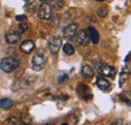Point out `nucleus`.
Wrapping results in <instances>:
<instances>
[{"instance_id":"nucleus-22","label":"nucleus","mask_w":131,"mask_h":125,"mask_svg":"<svg viewBox=\"0 0 131 125\" xmlns=\"http://www.w3.org/2000/svg\"><path fill=\"white\" fill-rule=\"evenodd\" d=\"M122 123H123V122H122L121 120H119V121L117 120V121H115V122H113V124H122Z\"/></svg>"},{"instance_id":"nucleus-4","label":"nucleus","mask_w":131,"mask_h":125,"mask_svg":"<svg viewBox=\"0 0 131 125\" xmlns=\"http://www.w3.org/2000/svg\"><path fill=\"white\" fill-rule=\"evenodd\" d=\"M49 49L51 51V54H57L60 48L62 47V38L58 35H53L49 38Z\"/></svg>"},{"instance_id":"nucleus-10","label":"nucleus","mask_w":131,"mask_h":125,"mask_svg":"<svg viewBox=\"0 0 131 125\" xmlns=\"http://www.w3.org/2000/svg\"><path fill=\"white\" fill-rule=\"evenodd\" d=\"M77 93L79 94L82 98H84V99H88L87 95H89V96H91V97H92L91 92H90V89H89L87 86L82 85V84L78 86V88H77Z\"/></svg>"},{"instance_id":"nucleus-17","label":"nucleus","mask_w":131,"mask_h":125,"mask_svg":"<svg viewBox=\"0 0 131 125\" xmlns=\"http://www.w3.org/2000/svg\"><path fill=\"white\" fill-rule=\"evenodd\" d=\"M99 17H106L108 14V9L106 7H100L97 11Z\"/></svg>"},{"instance_id":"nucleus-24","label":"nucleus","mask_w":131,"mask_h":125,"mask_svg":"<svg viewBox=\"0 0 131 125\" xmlns=\"http://www.w3.org/2000/svg\"><path fill=\"white\" fill-rule=\"evenodd\" d=\"M97 1H104V0H97Z\"/></svg>"},{"instance_id":"nucleus-14","label":"nucleus","mask_w":131,"mask_h":125,"mask_svg":"<svg viewBox=\"0 0 131 125\" xmlns=\"http://www.w3.org/2000/svg\"><path fill=\"white\" fill-rule=\"evenodd\" d=\"M13 106V101L9 98H5V99H1L0 100V107L3 109H9Z\"/></svg>"},{"instance_id":"nucleus-9","label":"nucleus","mask_w":131,"mask_h":125,"mask_svg":"<svg viewBox=\"0 0 131 125\" xmlns=\"http://www.w3.org/2000/svg\"><path fill=\"white\" fill-rule=\"evenodd\" d=\"M20 35H21V33L18 31H13V32H9V33H7L6 34V40H7V43H9V44H16L17 41L20 39Z\"/></svg>"},{"instance_id":"nucleus-23","label":"nucleus","mask_w":131,"mask_h":125,"mask_svg":"<svg viewBox=\"0 0 131 125\" xmlns=\"http://www.w3.org/2000/svg\"><path fill=\"white\" fill-rule=\"evenodd\" d=\"M41 1H49V0H41Z\"/></svg>"},{"instance_id":"nucleus-7","label":"nucleus","mask_w":131,"mask_h":125,"mask_svg":"<svg viewBox=\"0 0 131 125\" xmlns=\"http://www.w3.org/2000/svg\"><path fill=\"white\" fill-rule=\"evenodd\" d=\"M75 43L78 46H84L85 44H87L88 40V32L85 29H81L80 31H77L75 34Z\"/></svg>"},{"instance_id":"nucleus-3","label":"nucleus","mask_w":131,"mask_h":125,"mask_svg":"<svg viewBox=\"0 0 131 125\" xmlns=\"http://www.w3.org/2000/svg\"><path fill=\"white\" fill-rule=\"evenodd\" d=\"M37 15L40 19H49L51 17V6L49 3H42L38 10H37Z\"/></svg>"},{"instance_id":"nucleus-15","label":"nucleus","mask_w":131,"mask_h":125,"mask_svg":"<svg viewBox=\"0 0 131 125\" xmlns=\"http://www.w3.org/2000/svg\"><path fill=\"white\" fill-rule=\"evenodd\" d=\"M63 50H64V53H65L66 55H68V56H72L75 53V48H74V47L71 44H66L64 47H63Z\"/></svg>"},{"instance_id":"nucleus-12","label":"nucleus","mask_w":131,"mask_h":125,"mask_svg":"<svg viewBox=\"0 0 131 125\" xmlns=\"http://www.w3.org/2000/svg\"><path fill=\"white\" fill-rule=\"evenodd\" d=\"M81 73H82L83 77L86 79H90L94 76V70L92 69V67H90L88 65H86V66L83 67Z\"/></svg>"},{"instance_id":"nucleus-1","label":"nucleus","mask_w":131,"mask_h":125,"mask_svg":"<svg viewBox=\"0 0 131 125\" xmlns=\"http://www.w3.org/2000/svg\"><path fill=\"white\" fill-rule=\"evenodd\" d=\"M19 66V62L13 57H7L1 60L0 62V69L5 73H11L16 70Z\"/></svg>"},{"instance_id":"nucleus-20","label":"nucleus","mask_w":131,"mask_h":125,"mask_svg":"<svg viewBox=\"0 0 131 125\" xmlns=\"http://www.w3.org/2000/svg\"><path fill=\"white\" fill-rule=\"evenodd\" d=\"M9 122H10V123H14V124H22V123H23L21 120H20V121H17L16 117H11V118L9 119Z\"/></svg>"},{"instance_id":"nucleus-21","label":"nucleus","mask_w":131,"mask_h":125,"mask_svg":"<svg viewBox=\"0 0 131 125\" xmlns=\"http://www.w3.org/2000/svg\"><path fill=\"white\" fill-rule=\"evenodd\" d=\"M67 79H68V75H64L63 77H61V79L59 80V83H63V82H64V81H66Z\"/></svg>"},{"instance_id":"nucleus-2","label":"nucleus","mask_w":131,"mask_h":125,"mask_svg":"<svg viewBox=\"0 0 131 125\" xmlns=\"http://www.w3.org/2000/svg\"><path fill=\"white\" fill-rule=\"evenodd\" d=\"M32 69L36 72H39L41 70H43V68L46 67V58L42 54H35L32 58Z\"/></svg>"},{"instance_id":"nucleus-18","label":"nucleus","mask_w":131,"mask_h":125,"mask_svg":"<svg viewBox=\"0 0 131 125\" xmlns=\"http://www.w3.org/2000/svg\"><path fill=\"white\" fill-rule=\"evenodd\" d=\"M27 29H28V25H27L25 22H21V23L19 24V26H18V31H19L20 33L25 32Z\"/></svg>"},{"instance_id":"nucleus-19","label":"nucleus","mask_w":131,"mask_h":125,"mask_svg":"<svg viewBox=\"0 0 131 125\" xmlns=\"http://www.w3.org/2000/svg\"><path fill=\"white\" fill-rule=\"evenodd\" d=\"M16 20L17 21H21V22H25V21H27V17L25 15H17Z\"/></svg>"},{"instance_id":"nucleus-5","label":"nucleus","mask_w":131,"mask_h":125,"mask_svg":"<svg viewBox=\"0 0 131 125\" xmlns=\"http://www.w3.org/2000/svg\"><path fill=\"white\" fill-rule=\"evenodd\" d=\"M97 70H98V73L102 76H105V77H110V78H113L116 74V70H115L113 67H110V66H107V65H100L97 67Z\"/></svg>"},{"instance_id":"nucleus-13","label":"nucleus","mask_w":131,"mask_h":125,"mask_svg":"<svg viewBox=\"0 0 131 125\" xmlns=\"http://www.w3.org/2000/svg\"><path fill=\"white\" fill-rule=\"evenodd\" d=\"M96 84H97V86L99 87V89H101V90H103V91L107 90V89L110 87L109 81L106 80L105 78H102V77H99V78L97 79Z\"/></svg>"},{"instance_id":"nucleus-8","label":"nucleus","mask_w":131,"mask_h":125,"mask_svg":"<svg viewBox=\"0 0 131 125\" xmlns=\"http://www.w3.org/2000/svg\"><path fill=\"white\" fill-rule=\"evenodd\" d=\"M19 48H20L21 53H23V54H26V55L30 54L33 50V48H34V43H33L32 40H29V39L24 40L21 44V46H20Z\"/></svg>"},{"instance_id":"nucleus-11","label":"nucleus","mask_w":131,"mask_h":125,"mask_svg":"<svg viewBox=\"0 0 131 125\" xmlns=\"http://www.w3.org/2000/svg\"><path fill=\"white\" fill-rule=\"evenodd\" d=\"M88 31H89V36H90V38H91V40H92V43L93 44H98L99 40H100V36H99V32L97 31L96 28H94V27H89L88 28Z\"/></svg>"},{"instance_id":"nucleus-16","label":"nucleus","mask_w":131,"mask_h":125,"mask_svg":"<svg viewBox=\"0 0 131 125\" xmlns=\"http://www.w3.org/2000/svg\"><path fill=\"white\" fill-rule=\"evenodd\" d=\"M50 6L56 9H61L64 6V1L63 0H51Z\"/></svg>"},{"instance_id":"nucleus-6","label":"nucleus","mask_w":131,"mask_h":125,"mask_svg":"<svg viewBox=\"0 0 131 125\" xmlns=\"http://www.w3.org/2000/svg\"><path fill=\"white\" fill-rule=\"evenodd\" d=\"M78 27H79V25H78V23H71V24H69L67 27H66L65 29H64V37H65L66 39H73L74 38V36H75V34H76V32L78 31Z\"/></svg>"}]
</instances>
